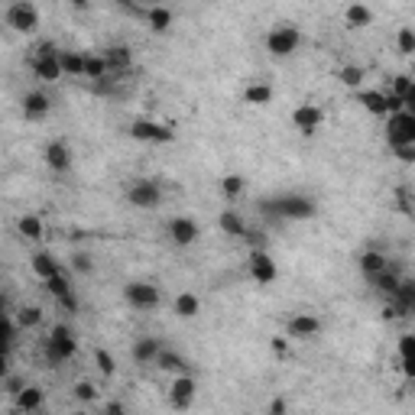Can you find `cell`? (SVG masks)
Listing matches in <instances>:
<instances>
[{"mask_svg":"<svg viewBox=\"0 0 415 415\" xmlns=\"http://www.w3.org/2000/svg\"><path fill=\"white\" fill-rule=\"evenodd\" d=\"M263 208H266L269 215L285 217V221H308V217L318 215L315 201L305 198V195H279L273 201H263Z\"/></svg>","mask_w":415,"mask_h":415,"instance_id":"obj_1","label":"cell"},{"mask_svg":"<svg viewBox=\"0 0 415 415\" xmlns=\"http://www.w3.org/2000/svg\"><path fill=\"white\" fill-rule=\"evenodd\" d=\"M78 354V341L75 334H72L69 324H52V331H49V338H46V357L52 367H59V363L72 360V357Z\"/></svg>","mask_w":415,"mask_h":415,"instance_id":"obj_2","label":"cell"},{"mask_svg":"<svg viewBox=\"0 0 415 415\" xmlns=\"http://www.w3.org/2000/svg\"><path fill=\"white\" fill-rule=\"evenodd\" d=\"M299 46H302V33L292 23H279L266 33V52L273 59H285V55H292Z\"/></svg>","mask_w":415,"mask_h":415,"instance_id":"obj_3","label":"cell"},{"mask_svg":"<svg viewBox=\"0 0 415 415\" xmlns=\"http://www.w3.org/2000/svg\"><path fill=\"white\" fill-rule=\"evenodd\" d=\"M4 23L13 33H36L39 30V7L30 0H20V4H10L7 13H4Z\"/></svg>","mask_w":415,"mask_h":415,"instance_id":"obj_4","label":"cell"},{"mask_svg":"<svg viewBox=\"0 0 415 415\" xmlns=\"http://www.w3.org/2000/svg\"><path fill=\"white\" fill-rule=\"evenodd\" d=\"M386 143H390L392 149L415 143V114H409V110L392 114L390 120H386Z\"/></svg>","mask_w":415,"mask_h":415,"instance_id":"obj_5","label":"cell"},{"mask_svg":"<svg viewBox=\"0 0 415 415\" xmlns=\"http://www.w3.org/2000/svg\"><path fill=\"white\" fill-rule=\"evenodd\" d=\"M127 201L133 208H156L162 201V185L156 178H137V182L127 188Z\"/></svg>","mask_w":415,"mask_h":415,"instance_id":"obj_6","label":"cell"},{"mask_svg":"<svg viewBox=\"0 0 415 415\" xmlns=\"http://www.w3.org/2000/svg\"><path fill=\"white\" fill-rule=\"evenodd\" d=\"M130 137L140 140V143H172V140H176V130L159 120H133Z\"/></svg>","mask_w":415,"mask_h":415,"instance_id":"obj_7","label":"cell"},{"mask_svg":"<svg viewBox=\"0 0 415 415\" xmlns=\"http://www.w3.org/2000/svg\"><path fill=\"white\" fill-rule=\"evenodd\" d=\"M123 299L130 302L133 308H140V312H149V308H159L162 295L153 283H127L123 285Z\"/></svg>","mask_w":415,"mask_h":415,"instance_id":"obj_8","label":"cell"},{"mask_svg":"<svg viewBox=\"0 0 415 415\" xmlns=\"http://www.w3.org/2000/svg\"><path fill=\"white\" fill-rule=\"evenodd\" d=\"M195 392H198V383H195L188 373L176 377V380H172V386H169L172 409H176V412H188V409H192V402H195Z\"/></svg>","mask_w":415,"mask_h":415,"instance_id":"obj_9","label":"cell"},{"mask_svg":"<svg viewBox=\"0 0 415 415\" xmlns=\"http://www.w3.org/2000/svg\"><path fill=\"white\" fill-rule=\"evenodd\" d=\"M279 276L276 260L266 254V250H250V279L260 285H273Z\"/></svg>","mask_w":415,"mask_h":415,"instance_id":"obj_10","label":"cell"},{"mask_svg":"<svg viewBox=\"0 0 415 415\" xmlns=\"http://www.w3.org/2000/svg\"><path fill=\"white\" fill-rule=\"evenodd\" d=\"M285 331H289V338H295V341H312L322 334V318L312 315V312H299V315L289 318Z\"/></svg>","mask_w":415,"mask_h":415,"instance_id":"obj_11","label":"cell"},{"mask_svg":"<svg viewBox=\"0 0 415 415\" xmlns=\"http://www.w3.org/2000/svg\"><path fill=\"white\" fill-rule=\"evenodd\" d=\"M166 231H169V240H172L176 246H192L195 240L201 237L198 221H192V217H172Z\"/></svg>","mask_w":415,"mask_h":415,"instance_id":"obj_12","label":"cell"},{"mask_svg":"<svg viewBox=\"0 0 415 415\" xmlns=\"http://www.w3.org/2000/svg\"><path fill=\"white\" fill-rule=\"evenodd\" d=\"M324 120V110L318 108V104H299V108L292 110V123H295V130L305 133V137H312V133L322 127Z\"/></svg>","mask_w":415,"mask_h":415,"instance_id":"obj_13","label":"cell"},{"mask_svg":"<svg viewBox=\"0 0 415 415\" xmlns=\"http://www.w3.org/2000/svg\"><path fill=\"white\" fill-rule=\"evenodd\" d=\"M42 159H46V166L52 172H69L72 169V149H69V143H62V140H52L46 147V153H42Z\"/></svg>","mask_w":415,"mask_h":415,"instance_id":"obj_14","label":"cell"},{"mask_svg":"<svg viewBox=\"0 0 415 415\" xmlns=\"http://www.w3.org/2000/svg\"><path fill=\"white\" fill-rule=\"evenodd\" d=\"M52 110V98L46 91H26L23 94V117L26 120H42Z\"/></svg>","mask_w":415,"mask_h":415,"instance_id":"obj_15","label":"cell"},{"mask_svg":"<svg viewBox=\"0 0 415 415\" xmlns=\"http://www.w3.org/2000/svg\"><path fill=\"white\" fill-rule=\"evenodd\" d=\"M166 347H162L159 338H153V334H143V338H137V344H133V360L137 363H156V357L162 354Z\"/></svg>","mask_w":415,"mask_h":415,"instance_id":"obj_16","label":"cell"},{"mask_svg":"<svg viewBox=\"0 0 415 415\" xmlns=\"http://www.w3.org/2000/svg\"><path fill=\"white\" fill-rule=\"evenodd\" d=\"M30 269L36 273L39 279H42V283H49L52 276H59V273H62L59 260H55L49 250H39V254H33V256H30Z\"/></svg>","mask_w":415,"mask_h":415,"instance_id":"obj_17","label":"cell"},{"mask_svg":"<svg viewBox=\"0 0 415 415\" xmlns=\"http://www.w3.org/2000/svg\"><path fill=\"white\" fill-rule=\"evenodd\" d=\"M42 402H46V392H42V386H26L20 396L13 399V409L23 415H33L42 409Z\"/></svg>","mask_w":415,"mask_h":415,"instance_id":"obj_18","label":"cell"},{"mask_svg":"<svg viewBox=\"0 0 415 415\" xmlns=\"http://www.w3.org/2000/svg\"><path fill=\"white\" fill-rule=\"evenodd\" d=\"M357 98H360V104L373 117H390V101H386V91H377V88H363Z\"/></svg>","mask_w":415,"mask_h":415,"instance_id":"obj_19","label":"cell"},{"mask_svg":"<svg viewBox=\"0 0 415 415\" xmlns=\"http://www.w3.org/2000/svg\"><path fill=\"white\" fill-rule=\"evenodd\" d=\"M357 266H360V273L367 279H373V276H380L383 269H390V260H386L380 250H363L360 260H357Z\"/></svg>","mask_w":415,"mask_h":415,"instance_id":"obj_20","label":"cell"},{"mask_svg":"<svg viewBox=\"0 0 415 415\" xmlns=\"http://www.w3.org/2000/svg\"><path fill=\"white\" fill-rule=\"evenodd\" d=\"M62 62V72L65 75H75V78H85V65H88V52H75V49H62L59 55Z\"/></svg>","mask_w":415,"mask_h":415,"instance_id":"obj_21","label":"cell"},{"mask_svg":"<svg viewBox=\"0 0 415 415\" xmlns=\"http://www.w3.org/2000/svg\"><path fill=\"white\" fill-rule=\"evenodd\" d=\"M33 75H36L39 81L52 85V81H59L65 72H62V62L59 59H33Z\"/></svg>","mask_w":415,"mask_h":415,"instance_id":"obj_22","label":"cell"},{"mask_svg":"<svg viewBox=\"0 0 415 415\" xmlns=\"http://www.w3.org/2000/svg\"><path fill=\"white\" fill-rule=\"evenodd\" d=\"M370 285H373L380 295H390V299H396V295H399V289H402V279L396 276L392 269H383L380 276L370 279Z\"/></svg>","mask_w":415,"mask_h":415,"instance_id":"obj_23","label":"cell"},{"mask_svg":"<svg viewBox=\"0 0 415 415\" xmlns=\"http://www.w3.org/2000/svg\"><path fill=\"white\" fill-rule=\"evenodd\" d=\"M244 104H250V108H266V104H273V88H269L266 81H254V85H246Z\"/></svg>","mask_w":415,"mask_h":415,"instance_id":"obj_24","label":"cell"},{"mask_svg":"<svg viewBox=\"0 0 415 415\" xmlns=\"http://www.w3.org/2000/svg\"><path fill=\"white\" fill-rule=\"evenodd\" d=\"M217 224H221V231L224 234H231V237H246V221L234 211V208H227V211H221V217H217Z\"/></svg>","mask_w":415,"mask_h":415,"instance_id":"obj_25","label":"cell"},{"mask_svg":"<svg viewBox=\"0 0 415 415\" xmlns=\"http://www.w3.org/2000/svg\"><path fill=\"white\" fill-rule=\"evenodd\" d=\"M104 59H108L110 72H123V69H130V65H133L130 46H108V49H104Z\"/></svg>","mask_w":415,"mask_h":415,"instance_id":"obj_26","label":"cell"},{"mask_svg":"<svg viewBox=\"0 0 415 415\" xmlns=\"http://www.w3.org/2000/svg\"><path fill=\"white\" fill-rule=\"evenodd\" d=\"M16 231H20V237L23 240H42L46 224H42V217L39 215H23L20 217V224H16Z\"/></svg>","mask_w":415,"mask_h":415,"instance_id":"obj_27","label":"cell"},{"mask_svg":"<svg viewBox=\"0 0 415 415\" xmlns=\"http://www.w3.org/2000/svg\"><path fill=\"white\" fill-rule=\"evenodd\" d=\"M108 75H110V65H108V59H104V52H88L85 78H91L94 85H98V81H104Z\"/></svg>","mask_w":415,"mask_h":415,"instance_id":"obj_28","label":"cell"},{"mask_svg":"<svg viewBox=\"0 0 415 415\" xmlns=\"http://www.w3.org/2000/svg\"><path fill=\"white\" fill-rule=\"evenodd\" d=\"M172 312H176L178 318H195L201 312V299L192 292H178L176 302H172Z\"/></svg>","mask_w":415,"mask_h":415,"instance_id":"obj_29","label":"cell"},{"mask_svg":"<svg viewBox=\"0 0 415 415\" xmlns=\"http://www.w3.org/2000/svg\"><path fill=\"white\" fill-rule=\"evenodd\" d=\"M344 20H347V26L360 30V26L373 23V10H370L367 4H351V7H344Z\"/></svg>","mask_w":415,"mask_h":415,"instance_id":"obj_30","label":"cell"},{"mask_svg":"<svg viewBox=\"0 0 415 415\" xmlns=\"http://www.w3.org/2000/svg\"><path fill=\"white\" fill-rule=\"evenodd\" d=\"M172 10L169 7H149L147 10V23H149V30L153 33H169V26H172Z\"/></svg>","mask_w":415,"mask_h":415,"instance_id":"obj_31","label":"cell"},{"mask_svg":"<svg viewBox=\"0 0 415 415\" xmlns=\"http://www.w3.org/2000/svg\"><path fill=\"white\" fill-rule=\"evenodd\" d=\"M156 367H159V370H169V373H176V377L188 373V360H185V357H178L176 351H162V354L156 357Z\"/></svg>","mask_w":415,"mask_h":415,"instance_id":"obj_32","label":"cell"},{"mask_svg":"<svg viewBox=\"0 0 415 415\" xmlns=\"http://www.w3.org/2000/svg\"><path fill=\"white\" fill-rule=\"evenodd\" d=\"M399 354H402V373H406L409 380H415V338L412 334H406V338L399 341Z\"/></svg>","mask_w":415,"mask_h":415,"instance_id":"obj_33","label":"cell"},{"mask_svg":"<svg viewBox=\"0 0 415 415\" xmlns=\"http://www.w3.org/2000/svg\"><path fill=\"white\" fill-rule=\"evenodd\" d=\"M16 322H20V328L23 331L39 328V324H42V308L39 305H23L20 312H16Z\"/></svg>","mask_w":415,"mask_h":415,"instance_id":"obj_34","label":"cell"},{"mask_svg":"<svg viewBox=\"0 0 415 415\" xmlns=\"http://www.w3.org/2000/svg\"><path fill=\"white\" fill-rule=\"evenodd\" d=\"M338 81L347 88H360L363 91V69L360 65H341L338 69Z\"/></svg>","mask_w":415,"mask_h":415,"instance_id":"obj_35","label":"cell"},{"mask_svg":"<svg viewBox=\"0 0 415 415\" xmlns=\"http://www.w3.org/2000/svg\"><path fill=\"white\" fill-rule=\"evenodd\" d=\"M244 188H246L244 176H224V178H221V195H224L227 201L240 198V195H244Z\"/></svg>","mask_w":415,"mask_h":415,"instance_id":"obj_36","label":"cell"},{"mask_svg":"<svg viewBox=\"0 0 415 415\" xmlns=\"http://www.w3.org/2000/svg\"><path fill=\"white\" fill-rule=\"evenodd\" d=\"M396 305L402 312H415V279H402V289L396 295Z\"/></svg>","mask_w":415,"mask_h":415,"instance_id":"obj_37","label":"cell"},{"mask_svg":"<svg viewBox=\"0 0 415 415\" xmlns=\"http://www.w3.org/2000/svg\"><path fill=\"white\" fill-rule=\"evenodd\" d=\"M94 367H98L104 377H114V373H117L114 354H110V351H104V347H98V351H94Z\"/></svg>","mask_w":415,"mask_h":415,"instance_id":"obj_38","label":"cell"},{"mask_svg":"<svg viewBox=\"0 0 415 415\" xmlns=\"http://www.w3.org/2000/svg\"><path fill=\"white\" fill-rule=\"evenodd\" d=\"M396 49H399L402 55H415V30L412 26H399V33H396Z\"/></svg>","mask_w":415,"mask_h":415,"instance_id":"obj_39","label":"cell"},{"mask_svg":"<svg viewBox=\"0 0 415 415\" xmlns=\"http://www.w3.org/2000/svg\"><path fill=\"white\" fill-rule=\"evenodd\" d=\"M46 292L52 295L55 302H59L62 295H69V292H72V283H69V276H65V273H59V276H52V279H49V283H46Z\"/></svg>","mask_w":415,"mask_h":415,"instance_id":"obj_40","label":"cell"},{"mask_svg":"<svg viewBox=\"0 0 415 415\" xmlns=\"http://www.w3.org/2000/svg\"><path fill=\"white\" fill-rule=\"evenodd\" d=\"M72 392H75L78 402H98V386H94L91 380H78V383L72 386Z\"/></svg>","mask_w":415,"mask_h":415,"instance_id":"obj_41","label":"cell"},{"mask_svg":"<svg viewBox=\"0 0 415 415\" xmlns=\"http://www.w3.org/2000/svg\"><path fill=\"white\" fill-rule=\"evenodd\" d=\"M72 269H75L78 276H91V273H94V260H91V254H85V250L72 254Z\"/></svg>","mask_w":415,"mask_h":415,"instance_id":"obj_42","label":"cell"},{"mask_svg":"<svg viewBox=\"0 0 415 415\" xmlns=\"http://www.w3.org/2000/svg\"><path fill=\"white\" fill-rule=\"evenodd\" d=\"M412 85H415L412 75H396V78H392V85H390V94H399V98H406Z\"/></svg>","mask_w":415,"mask_h":415,"instance_id":"obj_43","label":"cell"},{"mask_svg":"<svg viewBox=\"0 0 415 415\" xmlns=\"http://www.w3.org/2000/svg\"><path fill=\"white\" fill-rule=\"evenodd\" d=\"M4 390H7L10 396L16 399V396L26 390V380H23V377H13V373H7V377H4Z\"/></svg>","mask_w":415,"mask_h":415,"instance_id":"obj_44","label":"cell"},{"mask_svg":"<svg viewBox=\"0 0 415 415\" xmlns=\"http://www.w3.org/2000/svg\"><path fill=\"white\" fill-rule=\"evenodd\" d=\"M392 153H396V159H399V162L412 166V162H415V143H409V147H396Z\"/></svg>","mask_w":415,"mask_h":415,"instance_id":"obj_45","label":"cell"},{"mask_svg":"<svg viewBox=\"0 0 415 415\" xmlns=\"http://www.w3.org/2000/svg\"><path fill=\"white\" fill-rule=\"evenodd\" d=\"M396 201H399V211H402V215H415V205L409 201L406 188H399V192H396Z\"/></svg>","mask_w":415,"mask_h":415,"instance_id":"obj_46","label":"cell"},{"mask_svg":"<svg viewBox=\"0 0 415 415\" xmlns=\"http://www.w3.org/2000/svg\"><path fill=\"white\" fill-rule=\"evenodd\" d=\"M59 305L65 308V312H78V295L75 292H69V295H62L59 299Z\"/></svg>","mask_w":415,"mask_h":415,"instance_id":"obj_47","label":"cell"},{"mask_svg":"<svg viewBox=\"0 0 415 415\" xmlns=\"http://www.w3.org/2000/svg\"><path fill=\"white\" fill-rule=\"evenodd\" d=\"M104 415H127V409H123V402H104Z\"/></svg>","mask_w":415,"mask_h":415,"instance_id":"obj_48","label":"cell"},{"mask_svg":"<svg viewBox=\"0 0 415 415\" xmlns=\"http://www.w3.org/2000/svg\"><path fill=\"white\" fill-rule=\"evenodd\" d=\"M273 351H276L279 357H285V354H289V344H285L283 338H273Z\"/></svg>","mask_w":415,"mask_h":415,"instance_id":"obj_49","label":"cell"},{"mask_svg":"<svg viewBox=\"0 0 415 415\" xmlns=\"http://www.w3.org/2000/svg\"><path fill=\"white\" fill-rule=\"evenodd\" d=\"M402 101H406V110H409V114H415V85L409 88V94Z\"/></svg>","mask_w":415,"mask_h":415,"instance_id":"obj_50","label":"cell"},{"mask_svg":"<svg viewBox=\"0 0 415 415\" xmlns=\"http://www.w3.org/2000/svg\"><path fill=\"white\" fill-rule=\"evenodd\" d=\"M266 415H273V412H266Z\"/></svg>","mask_w":415,"mask_h":415,"instance_id":"obj_51","label":"cell"},{"mask_svg":"<svg viewBox=\"0 0 415 415\" xmlns=\"http://www.w3.org/2000/svg\"><path fill=\"white\" fill-rule=\"evenodd\" d=\"M78 415H81V412H78Z\"/></svg>","mask_w":415,"mask_h":415,"instance_id":"obj_52","label":"cell"}]
</instances>
